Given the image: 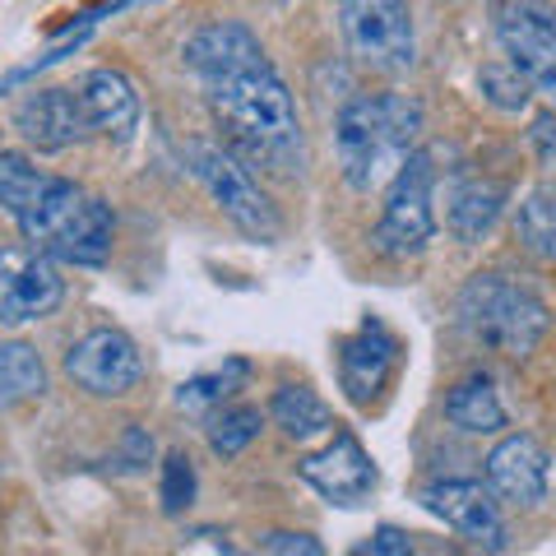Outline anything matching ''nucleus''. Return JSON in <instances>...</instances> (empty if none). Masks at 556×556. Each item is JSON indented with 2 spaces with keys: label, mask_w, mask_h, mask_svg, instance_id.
I'll return each instance as SVG.
<instances>
[{
  "label": "nucleus",
  "mask_w": 556,
  "mask_h": 556,
  "mask_svg": "<svg viewBox=\"0 0 556 556\" xmlns=\"http://www.w3.org/2000/svg\"><path fill=\"white\" fill-rule=\"evenodd\" d=\"M0 204L20 223L28 247L47 251L61 265H108L112 255V208L79 181L51 177L24 153H0Z\"/></svg>",
  "instance_id": "f257e3e1"
},
{
  "label": "nucleus",
  "mask_w": 556,
  "mask_h": 556,
  "mask_svg": "<svg viewBox=\"0 0 556 556\" xmlns=\"http://www.w3.org/2000/svg\"><path fill=\"white\" fill-rule=\"evenodd\" d=\"M214 121L228 135V149L247 167H265L278 177H302V121L283 75L260 61L204 84Z\"/></svg>",
  "instance_id": "f03ea898"
},
{
  "label": "nucleus",
  "mask_w": 556,
  "mask_h": 556,
  "mask_svg": "<svg viewBox=\"0 0 556 556\" xmlns=\"http://www.w3.org/2000/svg\"><path fill=\"white\" fill-rule=\"evenodd\" d=\"M422 102L408 93H357L334 116V149L339 172L353 190H376L394 177L422 139Z\"/></svg>",
  "instance_id": "7ed1b4c3"
},
{
  "label": "nucleus",
  "mask_w": 556,
  "mask_h": 556,
  "mask_svg": "<svg viewBox=\"0 0 556 556\" xmlns=\"http://www.w3.org/2000/svg\"><path fill=\"white\" fill-rule=\"evenodd\" d=\"M455 316H459L468 339L482 343L486 353H496V357H510V362L529 357L552 325L547 302L538 298L533 288L515 283L506 274H473L468 278L459 288Z\"/></svg>",
  "instance_id": "20e7f679"
},
{
  "label": "nucleus",
  "mask_w": 556,
  "mask_h": 556,
  "mask_svg": "<svg viewBox=\"0 0 556 556\" xmlns=\"http://www.w3.org/2000/svg\"><path fill=\"white\" fill-rule=\"evenodd\" d=\"M431 237H437V153L417 144L386 181V200H380L371 241L380 255L408 260L422 255Z\"/></svg>",
  "instance_id": "39448f33"
},
{
  "label": "nucleus",
  "mask_w": 556,
  "mask_h": 556,
  "mask_svg": "<svg viewBox=\"0 0 556 556\" xmlns=\"http://www.w3.org/2000/svg\"><path fill=\"white\" fill-rule=\"evenodd\" d=\"M186 163H190L195 181L208 190V200L223 208V218H228L237 232H247L255 241H278V232H283V218H278L274 200L251 177V167L241 163L228 144L190 139V144H186Z\"/></svg>",
  "instance_id": "423d86ee"
},
{
  "label": "nucleus",
  "mask_w": 556,
  "mask_h": 556,
  "mask_svg": "<svg viewBox=\"0 0 556 556\" xmlns=\"http://www.w3.org/2000/svg\"><path fill=\"white\" fill-rule=\"evenodd\" d=\"M339 28L353 61L371 75L399 79L417 61V28L408 0H339Z\"/></svg>",
  "instance_id": "0eeeda50"
},
{
  "label": "nucleus",
  "mask_w": 556,
  "mask_h": 556,
  "mask_svg": "<svg viewBox=\"0 0 556 556\" xmlns=\"http://www.w3.org/2000/svg\"><path fill=\"white\" fill-rule=\"evenodd\" d=\"M492 24L506 61L533 93L556 102V5L552 0H492Z\"/></svg>",
  "instance_id": "6e6552de"
},
{
  "label": "nucleus",
  "mask_w": 556,
  "mask_h": 556,
  "mask_svg": "<svg viewBox=\"0 0 556 556\" xmlns=\"http://www.w3.org/2000/svg\"><path fill=\"white\" fill-rule=\"evenodd\" d=\"M65 376L93 399H126L144 386V353L126 329H89L65 353Z\"/></svg>",
  "instance_id": "1a4fd4ad"
},
{
  "label": "nucleus",
  "mask_w": 556,
  "mask_h": 556,
  "mask_svg": "<svg viewBox=\"0 0 556 556\" xmlns=\"http://www.w3.org/2000/svg\"><path fill=\"white\" fill-rule=\"evenodd\" d=\"M65 302L61 260L38 247H0V325H38Z\"/></svg>",
  "instance_id": "9d476101"
},
{
  "label": "nucleus",
  "mask_w": 556,
  "mask_h": 556,
  "mask_svg": "<svg viewBox=\"0 0 556 556\" xmlns=\"http://www.w3.org/2000/svg\"><path fill=\"white\" fill-rule=\"evenodd\" d=\"M298 473H302V482L311 486V492H320L329 506H343V510L371 501L376 482H380L376 459L367 455V445H362L348 427H334V437H329L320 450L302 455Z\"/></svg>",
  "instance_id": "9b49d317"
},
{
  "label": "nucleus",
  "mask_w": 556,
  "mask_h": 556,
  "mask_svg": "<svg viewBox=\"0 0 556 556\" xmlns=\"http://www.w3.org/2000/svg\"><path fill=\"white\" fill-rule=\"evenodd\" d=\"M399 362H404L399 334L386 320L367 316L353 334L339 339V390H343V399L353 408H371L394 380Z\"/></svg>",
  "instance_id": "f8f14e48"
},
{
  "label": "nucleus",
  "mask_w": 556,
  "mask_h": 556,
  "mask_svg": "<svg viewBox=\"0 0 556 556\" xmlns=\"http://www.w3.org/2000/svg\"><path fill=\"white\" fill-rule=\"evenodd\" d=\"M417 501H422L427 515H437L445 529H455L473 547L506 552V519H501V501L492 496L486 482L441 478V482H427L422 492H417Z\"/></svg>",
  "instance_id": "ddd939ff"
},
{
  "label": "nucleus",
  "mask_w": 556,
  "mask_h": 556,
  "mask_svg": "<svg viewBox=\"0 0 556 556\" xmlns=\"http://www.w3.org/2000/svg\"><path fill=\"white\" fill-rule=\"evenodd\" d=\"M486 486L501 506H515V510H533L538 501L547 496V482H552V455L547 445L529 437V431H510L492 445L486 455Z\"/></svg>",
  "instance_id": "4468645a"
},
{
  "label": "nucleus",
  "mask_w": 556,
  "mask_h": 556,
  "mask_svg": "<svg viewBox=\"0 0 556 556\" xmlns=\"http://www.w3.org/2000/svg\"><path fill=\"white\" fill-rule=\"evenodd\" d=\"M14 130L33 153H65L79 139H89V112L75 89H38L14 108Z\"/></svg>",
  "instance_id": "2eb2a0df"
},
{
  "label": "nucleus",
  "mask_w": 556,
  "mask_h": 556,
  "mask_svg": "<svg viewBox=\"0 0 556 556\" xmlns=\"http://www.w3.org/2000/svg\"><path fill=\"white\" fill-rule=\"evenodd\" d=\"M181 61H186V70L200 84H208V79H223V75H232V70L260 65V61H269V56H265V47H260V38H255L247 24L214 20V24L195 28L181 42Z\"/></svg>",
  "instance_id": "dca6fc26"
},
{
  "label": "nucleus",
  "mask_w": 556,
  "mask_h": 556,
  "mask_svg": "<svg viewBox=\"0 0 556 556\" xmlns=\"http://www.w3.org/2000/svg\"><path fill=\"white\" fill-rule=\"evenodd\" d=\"M510 190L506 181L492 177H455L445 190V232L459 241V247H478V241L492 237V228L506 214Z\"/></svg>",
  "instance_id": "f3484780"
},
{
  "label": "nucleus",
  "mask_w": 556,
  "mask_h": 556,
  "mask_svg": "<svg viewBox=\"0 0 556 556\" xmlns=\"http://www.w3.org/2000/svg\"><path fill=\"white\" fill-rule=\"evenodd\" d=\"M79 102H84V112H89V126L98 135H108L116 139V144H126V139L139 130V93H135V84L121 75V70L112 65H98L89 70V75L79 79Z\"/></svg>",
  "instance_id": "a211bd4d"
},
{
  "label": "nucleus",
  "mask_w": 556,
  "mask_h": 556,
  "mask_svg": "<svg viewBox=\"0 0 556 556\" xmlns=\"http://www.w3.org/2000/svg\"><path fill=\"white\" fill-rule=\"evenodd\" d=\"M445 422L468 431V437H496V431L510 427V413L486 376H464L445 394Z\"/></svg>",
  "instance_id": "6ab92c4d"
},
{
  "label": "nucleus",
  "mask_w": 556,
  "mask_h": 556,
  "mask_svg": "<svg viewBox=\"0 0 556 556\" xmlns=\"http://www.w3.org/2000/svg\"><path fill=\"white\" fill-rule=\"evenodd\" d=\"M269 417L288 441H311V437H325V431L339 427L329 404L311 386H278L269 399Z\"/></svg>",
  "instance_id": "aec40b11"
},
{
  "label": "nucleus",
  "mask_w": 556,
  "mask_h": 556,
  "mask_svg": "<svg viewBox=\"0 0 556 556\" xmlns=\"http://www.w3.org/2000/svg\"><path fill=\"white\" fill-rule=\"evenodd\" d=\"M42 394H47V367L38 348H28L20 339H0V413L33 404Z\"/></svg>",
  "instance_id": "412c9836"
},
{
  "label": "nucleus",
  "mask_w": 556,
  "mask_h": 556,
  "mask_svg": "<svg viewBox=\"0 0 556 556\" xmlns=\"http://www.w3.org/2000/svg\"><path fill=\"white\" fill-rule=\"evenodd\" d=\"M515 241L533 260L556 265V186H538L515 204Z\"/></svg>",
  "instance_id": "4be33fe9"
},
{
  "label": "nucleus",
  "mask_w": 556,
  "mask_h": 556,
  "mask_svg": "<svg viewBox=\"0 0 556 556\" xmlns=\"http://www.w3.org/2000/svg\"><path fill=\"white\" fill-rule=\"evenodd\" d=\"M204 437H208V450H214L218 459H237V455H247V445L265 431V413H260L255 404H223L204 417Z\"/></svg>",
  "instance_id": "5701e85b"
},
{
  "label": "nucleus",
  "mask_w": 556,
  "mask_h": 556,
  "mask_svg": "<svg viewBox=\"0 0 556 556\" xmlns=\"http://www.w3.org/2000/svg\"><path fill=\"white\" fill-rule=\"evenodd\" d=\"M247 376H251V362H241L232 357L228 367H218V371H204L195 380H181L177 386V408L190 413V417H208L214 408H223L228 399L247 386Z\"/></svg>",
  "instance_id": "b1692460"
},
{
  "label": "nucleus",
  "mask_w": 556,
  "mask_h": 556,
  "mask_svg": "<svg viewBox=\"0 0 556 556\" xmlns=\"http://www.w3.org/2000/svg\"><path fill=\"white\" fill-rule=\"evenodd\" d=\"M478 89H482V98L492 102L496 112H506V116L525 112L529 102H533L529 79L519 75V70H515L510 61H492V65H482V70H478Z\"/></svg>",
  "instance_id": "393cba45"
},
{
  "label": "nucleus",
  "mask_w": 556,
  "mask_h": 556,
  "mask_svg": "<svg viewBox=\"0 0 556 556\" xmlns=\"http://www.w3.org/2000/svg\"><path fill=\"white\" fill-rule=\"evenodd\" d=\"M195 464H190V455H181V450H172V455L163 459V478H159V501H163V515H181L190 510V501H195Z\"/></svg>",
  "instance_id": "a878e982"
},
{
  "label": "nucleus",
  "mask_w": 556,
  "mask_h": 556,
  "mask_svg": "<svg viewBox=\"0 0 556 556\" xmlns=\"http://www.w3.org/2000/svg\"><path fill=\"white\" fill-rule=\"evenodd\" d=\"M529 149H533V163L543 167L547 186H556V112H538L529 121Z\"/></svg>",
  "instance_id": "bb28decb"
},
{
  "label": "nucleus",
  "mask_w": 556,
  "mask_h": 556,
  "mask_svg": "<svg viewBox=\"0 0 556 556\" xmlns=\"http://www.w3.org/2000/svg\"><path fill=\"white\" fill-rule=\"evenodd\" d=\"M260 552H269V556H325V547L316 543V538H311V533H292V529L260 533Z\"/></svg>",
  "instance_id": "cd10ccee"
},
{
  "label": "nucleus",
  "mask_w": 556,
  "mask_h": 556,
  "mask_svg": "<svg viewBox=\"0 0 556 556\" xmlns=\"http://www.w3.org/2000/svg\"><path fill=\"white\" fill-rule=\"evenodd\" d=\"M413 547H417V543H413V533L394 529V525H380L357 552H362V556H413Z\"/></svg>",
  "instance_id": "c85d7f7f"
},
{
  "label": "nucleus",
  "mask_w": 556,
  "mask_h": 556,
  "mask_svg": "<svg viewBox=\"0 0 556 556\" xmlns=\"http://www.w3.org/2000/svg\"><path fill=\"white\" fill-rule=\"evenodd\" d=\"M149 459H153V437L130 427L126 437H121V468H144Z\"/></svg>",
  "instance_id": "c756f323"
}]
</instances>
